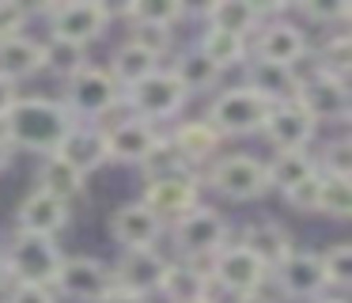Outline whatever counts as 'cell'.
<instances>
[{"mask_svg":"<svg viewBox=\"0 0 352 303\" xmlns=\"http://www.w3.org/2000/svg\"><path fill=\"white\" fill-rule=\"evenodd\" d=\"M318 167H314V152H276L273 159H265V178H269V189L276 194H288L296 189L299 182L314 178Z\"/></svg>","mask_w":352,"mask_h":303,"instance_id":"31","label":"cell"},{"mask_svg":"<svg viewBox=\"0 0 352 303\" xmlns=\"http://www.w3.org/2000/svg\"><path fill=\"white\" fill-rule=\"evenodd\" d=\"M12 159H16V152H12L8 144H4V136H0V174H4V171L12 167Z\"/></svg>","mask_w":352,"mask_h":303,"instance_id":"44","label":"cell"},{"mask_svg":"<svg viewBox=\"0 0 352 303\" xmlns=\"http://www.w3.org/2000/svg\"><path fill=\"white\" fill-rule=\"evenodd\" d=\"M269 110H273V106H269L258 91H250L246 83H235V87L216 91L212 103H208V110L201 114V118L220 133V140H239V136L261 133Z\"/></svg>","mask_w":352,"mask_h":303,"instance_id":"4","label":"cell"},{"mask_svg":"<svg viewBox=\"0 0 352 303\" xmlns=\"http://www.w3.org/2000/svg\"><path fill=\"white\" fill-rule=\"evenodd\" d=\"M16 95H19V87L16 83H8V80H0V118L12 110V103H16Z\"/></svg>","mask_w":352,"mask_h":303,"instance_id":"42","label":"cell"},{"mask_svg":"<svg viewBox=\"0 0 352 303\" xmlns=\"http://www.w3.org/2000/svg\"><path fill=\"white\" fill-rule=\"evenodd\" d=\"M69 220H72L69 205H61L57 197H50L46 189H38V186L16 205V231H23V235L57 239V235L69 227Z\"/></svg>","mask_w":352,"mask_h":303,"instance_id":"18","label":"cell"},{"mask_svg":"<svg viewBox=\"0 0 352 303\" xmlns=\"http://www.w3.org/2000/svg\"><path fill=\"white\" fill-rule=\"evenodd\" d=\"M314 167L326 178H352V140L349 136H333L322 144V152L314 156Z\"/></svg>","mask_w":352,"mask_h":303,"instance_id":"37","label":"cell"},{"mask_svg":"<svg viewBox=\"0 0 352 303\" xmlns=\"http://www.w3.org/2000/svg\"><path fill=\"white\" fill-rule=\"evenodd\" d=\"M167 235V224L148 209L140 197L122 201L110 212V239L122 250H144V247H160V239Z\"/></svg>","mask_w":352,"mask_h":303,"instance_id":"14","label":"cell"},{"mask_svg":"<svg viewBox=\"0 0 352 303\" xmlns=\"http://www.w3.org/2000/svg\"><path fill=\"white\" fill-rule=\"evenodd\" d=\"M114 292V273L110 262L95 254H65L61 269L54 277V295L72 303H102Z\"/></svg>","mask_w":352,"mask_h":303,"instance_id":"10","label":"cell"},{"mask_svg":"<svg viewBox=\"0 0 352 303\" xmlns=\"http://www.w3.org/2000/svg\"><path fill=\"white\" fill-rule=\"evenodd\" d=\"M261 136L273 144V152H311L314 136H318V125L307 118V110L299 103H280L269 110L265 125H261Z\"/></svg>","mask_w":352,"mask_h":303,"instance_id":"16","label":"cell"},{"mask_svg":"<svg viewBox=\"0 0 352 303\" xmlns=\"http://www.w3.org/2000/svg\"><path fill=\"white\" fill-rule=\"evenodd\" d=\"M296 103L307 110V118L314 125H349L352 118V91L344 80H333V76H322V72H303L299 80V95Z\"/></svg>","mask_w":352,"mask_h":303,"instance_id":"11","label":"cell"},{"mask_svg":"<svg viewBox=\"0 0 352 303\" xmlns=\"http://www.w3.org/2000/svg\"><path fill=\"white\" fill-rule=\"evenodd\" d=\"M42 15L50 19V38L65 45L87 50L91 42H99L107 34V27L114 23V8L102 0H65V4H46Z\"/></svg>","mask_w":352,"mask_h":303,"instance_id":"7","label":"cell"},{"mask_svg":"<svg viewBox=\"0 0 352 303\" xmlns=\"http://www.w3.org/2000/svg\"><path fill=\"white\" fill-rule=\"evenodd\" d=\"M167 136L175 140V148L186 156V163H190L193 171H205V167L212 163L216 156H220V148H223L220 133H216V129L208 125L205 118H186V121H178V125L167 129Z\"/></svg>","mask_w":352,"mask_h":303,"instance_id":"24","label":"cell"},{"mask_svg":"<svg viewBox=\"0 0 352 303\" xmlns=\"http://www.w3.org/2000/svg\"><path fill=\"white\" fill-rule=\"evenodd\" d=\"M311 38L292 15H276L258 27V34L250 38V61H265L276 68H303V61L311 57Z\"/></svg>","mask_w":352,"mask_h":303,"instance_id":"9","label":"cell"},{"mask_svg":"<svg viewBox=\"0 0 352 303\" xmlns=\"http://www.w3.org/2000/svg\"><path fill=\"white\" fill-rule=\"evenodd\" d=\"M167 68H170V76H175V80L182 83L186 95H201V91H212V87H220V80H223V72H220V68H216L212 61H208L193 42L170 53Z\"/></svg>","mask_w":352,"mask_h":303,"instance_id":"27","label":"cell"},{"mask_svg":"<svg viewBox=\"0 0 352 303\" xmlns=\"http://www.w3.org/2000/svg\"><path fill=\"white\" fill-rule=\"evenodd\" d=\"M54 156L65 159V163H69L72 171H80L84 178H91L95 171H102V167L110 163L107 133H102V125H80L76 121V125L69 129V136L57 144Z\"/></svg>","mask_w":352,"mask_h":303,"instance_id":"19","label":"cell"},{"mask_svg":"<svg viewBox=\"0 0 352 303\" xmlns=\"http://www.w3.org/2000/svg\"><path fill=\"white\" fill-rule=\"evenodd\" d=\"M46 72V42L34 34H16L8 42H0V80L23 83L31 76Z\"/></svg>","mask_w":352,"mask_h":303,"instance_id":"23","label":"cell"},{"mask_svg":"<svg viewBox=\"0 0 352 303\" xmlns=\"http://www.w3.org/2000/svg\"><path fill=\"white\" fill-rule=\"evenodd\" d=\"M186 98H190V95H186L182 83L170 76L167 65L155 68L148 80L133 83L129 91H122L125 114H133V118L148 121V125H160V129H163V121H175L178 114H182Z\"/></svg>","mask_w":352,"mask_h":303,"instance_id":"8","label":"cell"},{"mask_svg":"<svg viewBox=\"0 0 352 303\" xmlns=\"http://www.w3.org/2000/svg\"><path fill=\"white\" fill-rule=\"evenodd\" d=\"M4 258V273L12 284H42L54 288V277L65 262V250L57 239H42V235H23L16 231L12 242L0 250Z\"/></svg>","mask_w":352,"mask_h":303,"instance_id":"6","label":"cell"},{"mask_svg":"<svg viewBox=\"0 0 352 303\" xmlns=\"http://www.w3.org/2000/svg\"><path fill=\"white\" fill-rule=\"evenodd\" d=\"M84 65H91V61H87V50H76V45L46 38V72L61 76V83L69 80V76H76Z\"/></svg>","mask_w":352,"mask_h":303,"instance_id":"38","label":"cell"},{"mask_svg":"<svg viewBox=\"0 0 352 303\" xmlns=\"http://www.w3.org/2000/svg\"><path fill=\"white\" fill-rule=\"evenodd\" d=\"M163 65H167V61H163L155 50H148V45H140V42H133V38H125V42L118 45L114 53H110L107 72H110V80H114L122 91H129L133 83L148 80V76H152L155 68H163Z\"/></svg>","mask_w":352,"mask_h":303,"instance_id":"26","label":"cell"},{"mask_svg":"<svg viewBox=\"0 0 352 303\" xmlns=\"http://www.w3.org/2000/svg\"><path fill=\"white\" fill-rule=\"evenodd\" d=\"M201 186H208L212 194H220L231 205H254L269 194L265 159L246 156V152H220L201 171Z\"/></svg>","mask_w":352,"mask_h":303,"instance_id":"3","label":"cell"},{"mask_svg":"<svg viewBox=\"0 0 352 303\" xmlns=\"http://www.w3.org/2000/svg\"><path fill=\"white\" fill-rule=\"evenodd\" d=\"M276 288H280L284 300H296V303H311L326 292V280H322V262L314 250H292L273 273H269Z\"/></svg>","mask_w":352,"mask_h":303,"instance_id":"15","label":"cell"},{"mask_svg":"<svg viewBox=\"0 0 352 303\" xmlns=\"http://www.w3.org/2000/svg\"><path fill=\"white\" fill-rule=\"evenodd\" d=\"M102 133H107L110 163H129V167H137L140 159L148 156V148H152V144L163 136V129H160V125H148V121L133 118V114H125V118L107 121V125H102Z\"/></svg>","mask_w":352,"mask_h":303,"instance_id":"17","label":"cell"},{"mask_svg":"<svg viewBox=\"0 0 352 303\" xmlns=\"http://www.w3.org/2000/svg\"><path fill=\"white\" fill-rule=\"evenodd\" d=\"M292 19L299 23V27H322L326 34H333V30H344L352 19V4L349 0H299V4H292Z\"/></svg>","mask_w":352,"mask_h":303,"instance_id":"32","label":"cell"},{"mask_svg":"<svg viewBox=\"0 0 352 303\" xmlns=\"http://www.w3.org/2000/svg\"><path fill=\"white\" fill-rule=\"evenodd\" d=\"M170 254H163L160 247H144V250H122L110 273H114V288H125V292H137L144 300H155L163 288V277H167Z\"/></svg>","mask_w":352,"mask_h":303,"instance_id":"12","label":"cell"},{"mask_svg":"<svg viewBox=\"0 0 352 303\" xmlns=\"http://www.w3.org/2000/svg\"><path fill=\"white\" fill-rule=\"evenodd\" d=\"M193 45H197L223 76H228L231 68H243L246 61H250V42H246V38L223 34V30H212V27H201V34L193 38Z\"/></svg>","mask_w":352,"mask_h":303,"instance_id":"30","label":"cell"},{"mask_svg":"<svg viewBox=\"0 0 352 303\" xmlns=\"http://www.w3.org/2000/svg\"><path fill=\"white\" fill-rule=\"evenodd\" d=\"M311 303H349L344 295H337V292H322L318 300H311Z\"/></svg>","mask_w":352,"mask_h":303,"instance_id":"46","label":"cell"},{"mask_svg":"<svg viewBox=\"0 0 352 303\" xmlns=\"http://www.w3.org/2000/svg\"><path fill=\"white\" fill-rule=\"evenodd\" d=\"M65 110L72 114V121L80 125H107V118L114 110H125L122 106V87L110 80V72L102 65H84L76 76L61 83Z\"/></svg>","mask_w":352,"mask_h":303,"instance_id":"2","label":"cell"},{"mask_svg":"<svg viewBox=\"0 0 352 303\" xmlns=\"http://www.w3.org/2000/svg\"><path fill=\"white\" fill-rule=\"evenodd\" d=\"M265 23V12L254 0H212L201 8V27L223 30V34H239L250 42L258 34V27Z\"/></svg>","mask_w":352,"mask_h":303,"instance_id":"21","label":"cell"},{"mask_svg":"<svg viewBox=\"0 0 352 303\" xmlns=\"http://www.w3.org/2000/svg\"><path fill=\"white\" fill-rule=\"evenodd\" d=\"M235 242H243L246 250H250L254 258H258L261 265H265L269 273L276 269V265L284 262V258L296 250V235L288 231V227L280 224V220H273V216H258V220H250V224L243 227V235H239Z\"/></svg>","mask_w":352,"mask_h":303,"instance_id":"20","label":"cell"},{"mask_svg":"<svg viewBox=\"0 0 352 303\" xmlns=\"http://www.w3.org/2000/svg\"><path fill=\"white\" fill-rule=\"evenodd\" d=\"M122 15L129 30H160V34H175L186 19L190 8L182 0H133L125 8H114V19Z\"/></svg>","mask_w":352,"mask_h":303,"instance_id":"22","label":"cell"},{"mask_svg":"<svg viewBox=\"0 0 352 303\" xmlns=\"http://www.w3.org/2000/svg\"><path fill=\"white\" fill-rule=\"evenodd\" d=\"M31 8L19 4V0H0V42H8L16 34H27L31 27Z\"/></svg>","mask_w":352,"mask_h":303,"instance_id":"39","label":"cell"},{"mask_svg":"<svg viewBox=\"0 0 352 303\" xmlns=\"http://www.w3.org/2000/svg\"><path fill=\"white\" fill-rule=\"evenodd\" d=\"M235 303H276V300L269 292H250V295H239Z\"/></svg>","mask_w":352,"mask_h":303,"instance_id":"45","label":"cell"},{"mask_svg":"<svg viewBox=\"0 0 352 303\" xmlns=\"http://www.w3.org/2000/svg\"><path fill=\"white\" fill-rule=\"evenodd\" d=\"M102 303H152V300H144V295H137V292H125V288H114Z\"/></svg>","mask_w":352,"mask_h":303,"instance_id":"43","label":"cell"},{"mask_svg":"<svg viewBox=\"0 0 352 303\" xmlns=\"http://www.w3.org/2000/svg\"><path fill=\"white\" fill-rule=\"evenodd\" d=\"M243 72H246V87L258 91L269 106L296 103L303 68H276V65H265V61H246Z\"/></svg>","mask_w":352,"mask_h":303,"instance_id":"25","label":"cell"},{"mask_svg":"<svg viewBox=\"0 0 352 303\" xmlns=\"http://www.w3.org/2000/svg\"><path fill=\"white\" fill-rule=\"evenodd\" d=\"M322 262V280H326V292L344 295V288L352 284V242H329L318 254Z\"/></svg>","mask_w":352,"mask_h":303,"instance_id":"35","label":"cell"},{"mask_svg":"<svg viewBox=\"0 0 352 303\" xmlns=\"http://www.w3.org/2000/svg\"><path fill=\"white\" fill-rule=\"evenodd\" d=\"M197 303H212V300H197Z\"/></svg>","mask_w":352,"mask_h":303,"instance_id":"48","label":"cell"},{"mask_svg":"<svg viewBox=\"0 0 352 303\" xmlns=\"http://www.w3.org/2000/svg\"><path fill=\"white\" fill-rule=\"evenodd\" d=\"M8 284V273H4V258H0V288Z\"/></svg>","mask_w":352,"mask_h":303,"instance_id":"47","label":"cell"},{"mask_svg":"<svg viewBox=\"0 0 352 303\" xmlns=\"http://www.w3.org/2000/svg\"><path fill=\"white\" fill-rule=\"evenodd\" d=\"M201 171H186V174H175V178H155V182H144L140 189V201L163 220V224H175L178 216H186L190 209L201 205Z\"/></svg>","mask_w":352,"mask_h":303,"instance_id":"13","label":"cell"},{"mask_svg":"<svg viewBox=\"0 0 352 303\" xmlns=\"http://www.w3.org/2000/svg\"><path fill=\"white\" fill-rule=\"evenodd\" d=\"M4 303H61L54 295V288H42V284H12Z\"/></svg>","mask_w":352,"mask_h":303,"instance_id":"41","label":"cell"},{"mask_svg":"<svg viewBox=\"0 0 352 303\" xmlns=\"http://www.w3.org/2000/svg\"><path fill=\"white\" fill-rule=\"evenodd\" d=\"M318 182H322V174H314V178L299 182L296 189H288V194H284L288 209L303 212V216H314V205H318Z\"/></svg>","mask_w":352,"mask_h":303,"instance_id":"40","label":"cell"},{"mask_svg":"<svg viewBox=\"0 0 352 303\" xmlns=\"http://www.w3.org/2000/svg\"><path fill=\"white\" fill-rule=\"evenodd\" d=\"M38 189H46L50 197H57L61 205H84L87 201V178L80 171H72L65 159L57 156H42L38 163Z\"/></svg>","mask_w":352,"mask_h":303,"instance_id":"29","label":"cell"},{"mask_svg":"<svg viewBox=\"0 0 352 303\" xmlns=\"http://www.w3.org/2000/svg\"><path fill=\"white\" fill-rule=\"evenodd\" d=\"M137 171H140V178H144V182H155V178H175V174H186V171H193V167L186 163V156L175 148V140H170L167 129H163V136L148 148V156L137 163Z\"/></svg>","mask_w":352,"mask_h":303,"instance_id":"34","label":"cell"},{"mask_svg":"<svg viewBox=\"0 0 352 303\" xmlns=\"http://www.w3.org/2000/svg\"><path fill=\"white\" fill-rule=\"evenodd\" d=\"M314 216H326V220H349V216H352V182H349V178H326V174H322Z\"/></svg>","mask_w":352,"mask_h":303,"instance_id":"36","label":"cell"},{"mask_svg":"<svg viewBox=\"0 0 352 303\" xmlns=\"http://www.w3.org/2000/svg\"><path fill=\"white\" fill-rule=\"evenodd\" d=\"M167 231H170V239H175V258H182V262H201V265H208V258L231 242L228 216H223L220 209H212V205H205V201H201L197 209H190L186 216H178Z\"/></svg>","mask_w":352,"mask_h":303,"instance_id":"5","label":"cell"},{"mask_svg":"<svg viewBox=\"0 0 352 303\" xmlns=\"http://www.w3.org/2000/svg\"><path fill=\"white\" fill-rule=\"evenodd\" d=\"M160 295L167 303H197V300H208V265L170 258Z\"/></svg>","mask_w":352,"mask_h":303,"instance_id":"28","label":"cell"},{"mask_svg":"<svg viewBox=\"0 0 352 303\" xmlns=\"http://www.w3.org/2000/svg\"><path fill=\"white\" fill-rule=\"evenodd\" d=\"M76 125L54 95H16L12 110L0 118V136L12 152H31V156H54L57 144Z\"/></svg>","mask_w":352,"mask_h":303,"instance_id":"1","label":"cell"},{"mask_svg":"<svg viewBox=\"0 0 352 303\" xmlns=\"http://www.w3.org/2000/svg\"><path fill=\"white\" fill-rule=\"evenodd\" d=\"M311 57H314V72L349 83V76H352V30L326 34L318 50H311Z\"/></svg>","mask_w":352,"mask_h":303,"instance_id":"33","label":"cell"}]
</instances>
